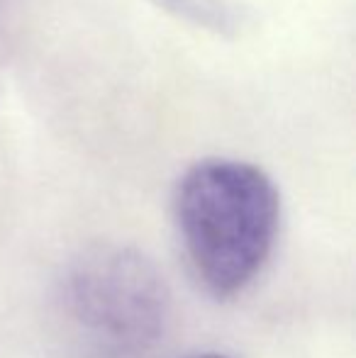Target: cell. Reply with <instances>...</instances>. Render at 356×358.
I'll list each match as a JSON object with an SVG mask.
<instances>
[{
	"mask_svg": "<svg viewBox=\"0 0 356 358\" xmlns=\"http://www.w3.org/2000/svg\"><path fill=\"white\" fill-rule=\"evenodd\" d=\"M173 222L203 290L218 300H232L259 278L273 251L280 195L259 166L203 159L180 176Z\"/></svg>",
	"mask_w": 356,
	"mask_h": 358,
	"instance_id": "6da1fadb",
	"label": "cell"
},
{
	"mask_svg": "<svg viewBox=\"0 0 356 358\" xmlns=\"http://www.w3.org/2000/svg\"><path fill=\"white\" fill-rule=\"evenodd\" d=\"M166 287L144 256L127 249L86 254L66 278V305L98 346L139 351L159 339L166 320Z\"/></svg>",
	"mask_w": 356,
	"mask_h": 358,
	"instance_id": "7a4b0ae2",
	"label": "cell"
},
{
	"mask_svg": "<svg viewBox=\"0 0 356 358\" xmlns=\"http://www.w3.org/2000/svg\"><path fill=\"white\" fill-rule=\"evenodd\" d=\"M193 358H227V356H220V354H200V356H193Z\"/></svg>",
	"mask_w": 356,
	"mask_h": 358,
	"instance_id": "3957f363",
	"label": "cell"
}]
</instances>
